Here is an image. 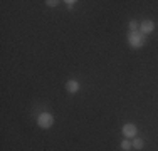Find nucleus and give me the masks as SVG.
Wrapping results in <instances>:
<instances>
[{
    "instance_id": "obj_7",
    "label": "nucleus",
    "mask_w": 158,
    "mask_h": 151,
    "mask_svg": "<svg viewBox=\"0 0 158 151\" xmlns=\"http://www.w3.org/2000/svg\"><path fill=\"white\" fill-rule=\"evenodd\" d=\"M128 27H130L131 32H135V30H140V24H138L136 20H130V24H128Z\"/></svg>"
},
{
    "instance_id": "obj_10",
    "label": "nucleus",
    "mask_w": 158,
    "mask_h": 151,
    "mask_svg": "<svg viewBox=\"0 0 158 151\" xmlns=\"http://www.w3.org/2000/svg\"><path fill=\"white\" fill-rule=\"evenodd\" d=\"M66 3H67V7H69V9H71V7H73V5H74V3H76V2H74V0H67V2H66Z\"/></svg>"
},
{
    "instance_id": "obj_9",
    "label": "nucleus",
    "mask_w": 158,
    "mask_h": 151,
    "mask_svg": "<svg viewBox=\"0 0 158 151\" xmlns=\"http://www.w3.org/2000/svg\"><path fill=\"white\" fill-rule=\"evenodd\" d=\"M46 3H47L49 7H56V5H57V3H59V2H57V0H47Z\"/></svg>"
},
{
    "instance_id": "obj_4",
    "label": "nucleus",
    "mask_w": 158,
    "mask_h": 151,
    "mask_svg": "<svg viewBox=\"0 0 158 151\" xmlns=\"http://www.w3.org/2000/svg\"><path fill=\"white\" fill-rule=\"evenodd\" d=\"M153 29H155V22H153V20H143V22H140V32L145 34V35L152 34Z\"/></svg>"
},
{
    "instance_id": "obj_6",
    "label": "nucleus",
    "mask_w": 158,
    "mask_h": 151,
    "mask_svg": "<svg viewBox=\"0 0 158 151\" xmlns=\"http://www.w3.org/2000/svg\"><path fill=\"white\" fill-rule=\"evenodd\" d=\"M131 146H133L135 149H141L143 146H145V143H143V139H140V138H133L131 139Z\"/></svg>"
},
{
    "instance_id": "obj_5",
    "label": "nucleus",
    "mask_w": 158,
    "mask_h": 151,
    "mask_svg": "<svg viewBox=\"0 0 158 151\" xmlns=\"http://www.w3.org/2000/svg\"><path fill=\"white\" fill-rule=\"evenodd\" d=\"M79 88H81V84H79L76 79H71V81H67V82H66V89L69 91V92H73V94H74V92H77Z\"/></svg>"
},
{
    "instance_id": "obj_1",
    "label": "nucleus",
    "mask_w": 158,
    "mask_h": 151,
    "mask_svg": "<svg viewBox=\"0 0 158 151\" xmlns=\"http://www.w3.org/2000/svg\"><path fill=\"white\" fill-rule=\"evenodd\" d=\"M128 44L131 45L133 49H140L146 44V35L141 34L140 30H135V32L128 34Z\"/></svg>"
},
{
    "instance_id": "obj_3",
    "label": "nucleus",
    "mask_w": 158,
    "mask_h": 151,
    "mask_svg": "<svg viewBox=\"0 0 158 151\" xmlns=\"http://www.w3.org/2000/svg\"><path fill=\"white\" fill-rule=\"evenodd\" d=\"M136 133H138V129H136V126H135L133 123H126L125 126H123V136H125L126 139L136 138Z\"/></svg>"
},
{
    "instance_id": "obj_2",
    "label": "nucleus",
    "mask_w": 158,
    "mask_h": 151,
    "mask_svg": "<svg viewBox=\"0 0 158 151\" xmlns=\"http://www.w3.org/2000/svg\"><path fill=\"white\" fill-rule=\"evenodd\" d=\"M37 124H39L42 129H49V128H52V124H54V118H52V114H49V112H40L39 118H37Z\"/></svg>"
},
{
    "instance_id": "obj_8",
    "label": "nucleus",
    "mask_w": 158,
    "mask_h": 151,
    "mask_svg": "<svg viewBox=\"0 0 158 151\" xmlns=\"http://www.w3.org/2000/svg\"><path fill=\"white\" fill-rule=\"evenodd\" d=\"M133 146H131V139H123L121 141V149H131Z\"/></svg>"
}]
</instances>
